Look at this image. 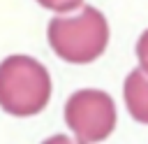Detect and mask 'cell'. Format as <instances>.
Listing matches in <instances>:
<instances>
[{
    "mask_svg": "<svg viewBox=\"0 0 148 144\" xmlns=\"http://www.w3.org/2000/svg\"><path fill=\"white\" fill-rule=\"evenodd\" d=\"M51 98V79L30 56H9L0 63V107L12 116H35Z\"/></svg>",
    "mask_w": 148,
    "mask_h": 144,
    "instance_id": "obj_1",
    "label": "cell"
},
{
    "mask_svg": "<svg viewBox=\"0 0 148 144\" xmlns=\"http://www.w3.org/2000/svg\"><path fill=\"white\" fill-rule=\"evenodd\" d=\"M49 42L53 51L67 63H92L106 49L109 26L95 7H83L79 16L51 19Z\"/></svg>",
    "mask_w": 148,
    "mask_h": 144,
    "instance_id": "obj_2",
    "label": "cell"
},
{
    "mask_svg": "<svg viewBox=\"0 0 148 144\" xmlns=\"http://www.w3.org/2000/svg\"><path fill=\"white\" fill-rule=\"evenodd\" d=\"M65 123L79 142H102L116 128V105L102 91H76L65 105Z\"/></svg>",
    "mask_w": 148,
    "mask_h": 144,
    "instance_id": "obj_3",
    "label": "cell"
},
{
    "mask_svg": "<svg viewBox=\"0 0 148 144\" xmlns=\"http://www.w3.org/2000/svg\"><path fill=\"white\" fill-rule=\"evenodd\" d=\"M125 105L139 123H148V74L132 70L125 79Z\"/></svg>",
    "mask_w": 148,
    "mask_h": 144,
    "instance_id": "obj_4",
    "label": "cell"
},
{
    "mask_svg": "<svg viewBox=\"0 0 148 144\" xmlns=\"http://www.w3.org/2000/svg\"><path fill=\"white\" fill-rule=\"evenodd\" d=\"M42 7H49V9H56V12H69L74 7H79L83 0H37Z\"/></svg>",
    "mask_w": 148,
    "mask_h": 144,
    "instance_id": "obj_5",
    "label": "cell"
},
{
    "mask_svg": "<svg viewBox=\"0 0 148 144\" xmlns=\"http://www.w3.org/2000/svg\"><path fill=\"white\" fill-rule=\"evenodd\" d=\"M136 56H139V63H141V70L148 74V30L139 37V44H136Z\"/></svg>",
    "mask_w": 148,
    "mask_h": 144,
    "instance_id": "obj_6",
    "label": "cell"
}]
</instances>
